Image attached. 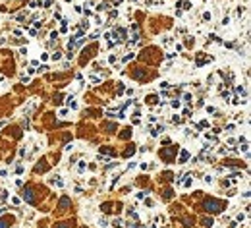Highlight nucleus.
<instances>
[{
    "label": "nucleus",
    "instance_id": "1",
    "mask_svg": "<svg viewBox=\"0 0 251 228\" xmlns=\"http://www.w3.org/2000/svg\"><path fill=\"white\" fill-rule=\"evenodd\" d=\"M205 209H207L209 213H220L222 211V203L216 201V199H209V201H205Z\"/></svg>",
    "mask_w": 251,
    "mask_h": 228
},
{
    "label": "nucleus",
    "instance_id": "2",
    "mask_svg": "<svg viewBox=\"0 0 251 228\" xmlns=\"http://www.w3.org/2000/svg\"><path fill=\"white\" fill-rule=\"evenodd\" d=\"M160 155H162V159H166V162L174 161V149H166V151L162 149V153H160Z\"/></svg>",
    "mask_w": 251,
    "mask_h": 228
},
{
    "label": "nucleus",
    "instance_id": "3",
    "mask_svg": "<svg viewBox=\"0 0 251 228\" xmlns=\"http://www.w3.org/2000/svg\"><path fill=\"white\" fill-rule=\"evenodd\" d=\"M23 191H25V193H23L25 201H27V203H33V193H31V190L27 188V190H23Z\"/></svg>",
    "mask_w": 251,
    "mask_h": 228
},
{
    "label": "nucleus",
    "instance_id": "4",
    "mask_svg": "<svg viewBox=\"0 0 251 228\" xmlns=\"http://www.w3.org/2000/svg\"><path fill=\"white\" fill-rule=\"evenodd\" d=\"M187 159H189V153H187L185 149H182V153H180V161H178V162H187Z\"/></svg>",
    "mask_w": 251,
    "mask_h": 228
},
{
    "label": "nucleus",
    "instance_id": "5",
    "mask_svg": "<svg viewBox=\"0 0 251 228\" xmlns=\"http://www.w3.org/2000/svg\"><path fill=\"white\" fill-rule=\"evenodd\" d=\"M108 8H110V2H101V4L97 6V10L101 12V10H108Z\"/></svg>",
    "mask_w": 251,
    "mask_h": 228
},
{
    "label": "nucleus",
    "instance_id": "6",
    "mask_svg": "<svg viewBox=\"0 0 251 228\" xmlns=\"http://www.w3.org/2000/svg\"><path fill=\"white\" fill-rule=\"evenodd\" d=\"M112 222H114V226H116V228H122V219H114Z\"/></svg>",
    "mask_w": 251,
    "mask_h": 228
},
{
    "label": "nucleus",
    "instance_id": "7",
    "mask_svg": "<svg viewBox=\"0 0 251 228\" xmlns=\"http://www.w3.org/2000/svg\"><path fill=\"white\" fill-rule=\"evenodd\" d=\"M68 203H70V199H68V197H62V199H60V205H62V207H66Z\"/></svg>",
    "mask_w": 251,
    "mask_h": 228
},
{
    "label": "nucleus",
    "instance_id": "8",
    "mask_svg": "<svg viewBox=\"0 0 251 228\" xmlns=\"http://www.w3.org/2000/svg\"><path fill=\"white\" fill-rule=\"evenodd\" d=\"M10 226V221H0V228H8Z\"/></svg>",
    "mask_w": 251,
    "mask_h": 228
},
{
    "label": "nucleus",
    "instance_id": "9",
    "mask_svg": "<svg viewBox=\"0 0 251 228\" xmlns=\"http://www.w3.org/2000/svg\"><path fill=\"white\" fill-rule=\"evenodd\" d=\"M99 226H108V221H106V219H101V221H99Z\"/></svg>",
    "mask_w": 251,
    "mask_h": 228
},
{
    "label": "nucleus",
    "instance_id": "10",
    "mask_svg": "<svg viewBox=\"0 0 251 228\" xmlns=\"http://www.w3.org/2000/svg\"><path fill=\"white\" fill-rule=\"evenodd\" d=\"M203 224H205V226H213V219H205Z\"/></svg>",
    "mask_w": 251,
    "mask_h": 228
},
{
    "label": "nucleus",
    "instance_id": "11",
    "mask_svg": "<svg viewBox=\"0 0 251 228\" xmlns=\"http://www.w3.org/2000/svg\"><path fill=\"white\" fill-rule=\"evenodd\" d=\"M127 228H141V224H137V222H129Z\"/></svg>",
    "mask_w": 251,
    "mask_h": 228
},
{
    "label": "nucleus",
    "instance_id": "12",
    "mask_svg": "<svg viewBox=\"0 0 251 228\" xmlns=\"http://www.w3.org/2000/svg\"><path fill=\"white\" fill-rule=\"evenodd\" d=\"M184 101H187V103H189V101H191V95H189V93H185V95H184Z\"/></svg>",
    "mask_w": 251,
    "mask_h": 228
},
{
    "label": "nucleus",
    "instance_id": "13",
    "mask_svg": "<svg viewBox=\"0 0 251 228\" xmlns=\"http://www.w3.org/2000/svg\"><path fill=\"white\" fill-rule=\"evenodd\" d=\"M244 219H245V215H242V213H240V215H238V221H236V222H242Z\"/></svg>",
    "mask_w": 251,
    "mask_h": 228
},
{
    "label": "nucleus",
    "instance_id": "14",
    "mask_svg": "<svg viewBox=\"0 0 251 228\" xmlns=\"http://www.w3.org/2000/svg\"><path fill=\"white\" fill-rule=\"evenodd\" d=\"M207 112H209V114H213V112H216V110H214V106H207Z\"/></svg>",
    "mask_w": 251,
    "mask_h": 228
},
{
    "label": "nucleus",
    "instance_id": "15",
    "mask_svg": "<svg viewBox=\"0 0 251 228\" xmlns=\"http://www.w3.org/2000/svg\"><path fill=\"white\" fill-rule=\"evenodd\" d=\"M56 228H70V226H68V224H64V222H62V224H58V226H56Z\"/></svg>",
    "mask_w": 251,
    "mask_h": 228
}]
</instances>
